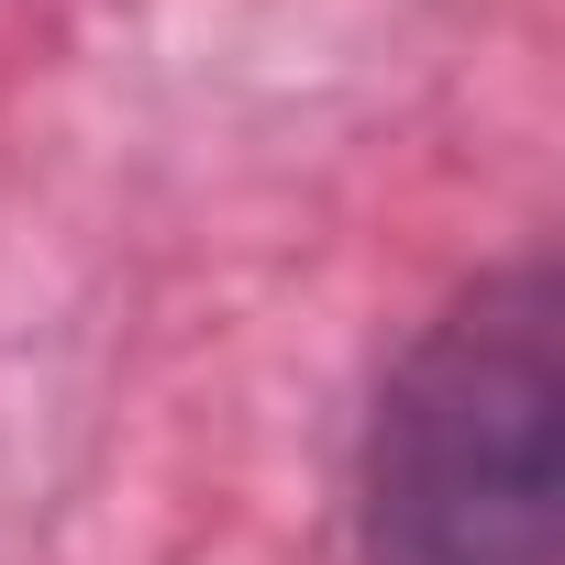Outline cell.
Masks as SVG:
<instances>
[{"label":"cell","mask_w":565,"mask_h":565,"mask_svg":"<svg viewBox=\"0 0 565 565\" xmlns=\"http://www.w3.org/2000/svg\"><path fill=\"white\" fill-rule=\"evenodd\" d=\"M377 565H565V277L510 255L411 333L366 422Z\"/></svg>","instance_id":"6da1fadb"}]
</instances>
